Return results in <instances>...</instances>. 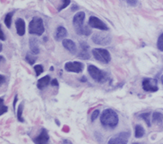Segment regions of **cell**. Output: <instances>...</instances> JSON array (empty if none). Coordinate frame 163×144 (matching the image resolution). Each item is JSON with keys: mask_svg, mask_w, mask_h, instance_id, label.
I'll list each match as a JSON object with an SVG mask.
<instances>
[{"mask_svg": "<svg viewBox=\"0 0 163 144\" xmlns=\"http://www.w3.org/2000/svg\"><path fill=\"white\" fill-rule=\"evenodd\" d=\"M84 19H85V13L80 11L74 14L73 18V24L77 34L89 36L92 34V31L89 29L87 25L84 24Z\"/></svg>", "mask_w": 163, "mask_h": 144, "instance_id": "1", "label": "cell"}, {"mask_svg": "<svg viewBox=\"0 0 163 144\" xmlns=\"http://www.w3.org/2000/svg\"><path fill=\"white\" fill-rule=\"evenodd\" d=\"M118 116L111 108H107L103 110L100 116V123L105 128L113 129L118 124Z\"/></svg>", "mask_w": 163, "mask_h": 144, "instance_id": "2", "label": "cell"}, {"mask_svg": "<svg viewBox=\"0 0 163 144\" xmlns=\"http://www.w3.org/2000/svg\"><path fill=\"white\" fill-rule=\"evenodd\" d=\"M88 72L93 80L99 83H104L108 80V74L93 65H88Z\"/></svg>", "mask_w": 163, "mask_h": 144, "instance_id": "3", "label": "cell"}, {"mask_svg": "<svg viewBox=\"0 0 163 144\" xmlns=\"http://www.w3.org/2000/svg\"><path fill=\"white\" fill-rule=\"evenodd\" d=\"M45 28L43 21L40 17H34L29 24V32L31 34L41 36L44 33Z\"/></svg>", "mask_w": 163, "mask_h": 144, "instance_id": "4", "label": "cell"}, {"mask_svg": "<svg viewBox=\"0 0 163 144\" xmlns=\"http://www.w3.org/2000/svg\"><path fill=\"white\" fill-rule=\"evenodd\" d=\"M93 56L97 61L103 63V64H108L111 60L110 53L104 48H94L93 49Z\"/></svg>", "mask_w": 163, "mask_h": 144, "instance_id": "5", "label": "cell"}, {"mask_svg": "<svg viewBox=\"0 0 163 144\" xmlns=\"http://www.w3.org/2000/svg\"><path fill=\"white\" fill-rule=\"evenodd\" d=\"M92 40L97 45L107 46L111 42V36L105 32H97L93 34Z\"/></svg>", "mask_w": 163, "mask_h": 144, "instance_id": "6", "label": "cell"}, {"mask_svg": "<svg viewBox=\"0 0 163 144\" xmlns=\"http://www.w3.org/2000/svg\"><path fill=\"white\" fill-rule=\"evenodd\" d=\"M130 137V132H122L114 135L111 137L108 144H127L128 140Z\"/></svg>", "mask_w": 163, "mask_h": 144, "instance_id": "7", "label": "cell"}, {"mask_svg": "<svg viewBox=\"0 0 163 144\" xmlns=\"http://www.w3.org/2000/svg\"><path fill=\"white\" fill-rule=\"evenodd\" d=\"M142 89L145 91L148 92H155L158 90V85H157V80L155 79H150L145 78L142 81Z\"/></svg>", "mask_w": 163, "mask_h": 144, "instance_id": "8", "label": "cell"}, {"mask_svg": "<svg viewBox=\"0 0 163 144\" xmlns=\"http://www.w3.org/2000/svg\"><path fill=\"white\" fill-rule=\"evenodd\" d=\"M84 68L83 64H82L81 62H68L65 65V69L66 71L71 72H75V73H79L82 72Z\"/></svg>", "mask_w": 163, "mask_h": 144, "instance_id": "9", "label": "cell"}, {"mask_svg": "<svg viewBox=\"0 0 163 144\" xmlns=\"http://www.w3.org/2000/svg\"><path fill=\"white\" fill-rule=\"evenodd\" d=\"M88 24L92 28L94 29H98L100 31H108V27L107 26V24L96 16H91Z\"/></svg>", "mask_w": 163, "mask_h": 144, "instance_id": "10", "label": "cell"}, {"mask_svg": "<svg viewBox=\"0 0 163 144\" xmlns=\"http://www.w3.org/2000/svg\"><path fill=\"white\" fill-rule=\"evenodd\" d=\"M49 140L48 133L45 129H42L41 132L33 139V142L35 144H47Z\"/></svg>", "mask_w": 163, "mask_h": 144, "instance_id": "11", "label": "cell"}, {"mask_svg": "<svg viewBox=\"0 0 163 144\" xmlns=\"http://www.w3.org/2000/svg\"><path fill=\"white\" fill-rule=\"evenodd\" d=\"M62 44H63V47L66 48V50H68L71 54L74 55V54L77 53V48H76V45H75V43H74L73 40L68 39H63Z\"/></svg>", "mask_w": 163, "mask_h": 144, "instance_id": "12", "label": "cell"}, {"mask_svg": "<svg viewBox=\"0 0 163 144\" xmlns=\"http://www.w3.org/2000/svg\"><path fill=\"white\" fill-rule=\"evenodd\" d=\"M67 36V31L63 26H58L54 33V38L57 41H60L62 39H65V38Z\"/></svg>", "mask_w": 163, "mask_h": 144, "instance_id": "13", "label": "cell"}, {"mask_svg": "<svg viewBox=\"0 0 163 144\" xmlns=\"http://www.w3.org/2000/svg\"><path fill=\"white\" fill-rule=\"evenodd\" d=\"M80 47H81V51L78 54V57H80L82 59H89L91 55L89 53V46L85 43V42H81L80 43Z\"/></svg>", "mask_w": 163, "mask_h": 144, "instance_id": "14", "label": "cell"}, {"mask_svg": "<svg viewBox=\"0 0 163 144\" xmlns=\"http://www.w3.org/2000/svg\"><path fill=\"white\" fill-rule=\"evenodd\" d=\"M15 27H16V31L19 36H23L25 33V22L22 18H18L15 21Z\"/></svg>", "mask_w": 163, "mask_h": 144, "instance_id": "15", "label": "cell"}, {"mask_svg": "<svg viewBox=\"0 0 163 144\" xmlns=\"http://www.w3.org/2000/svg\"><path fill=\"white\" fill-rule=\"evenodd\" d=\"M29 46L30 49L32 51V53H33L35 55L40 53V47H39V41L36 38H31L29 40Z\"/></svg>", "mask_w": 163, "mask_h": 144, "instance_id": "16", "label": "cell"}, {"mask_svg": "<svg viewBox=\"0 0 163 144\" xmlns=\"http://www.w3.org/2000/svg\"><path fill=\"white\" fill-rule=\"evenodd\" d=\"M50 83V76L49 75H46L42 78H40L38 83H37V87L40 89V90H43L45 87H47Z\"/></svg>", "mask_w": 163, "mask_h": 144, "instance_id": "17", "label": "cell"}, {"mask_svg": "<svg viewBox=\"0 0 163 144\" xmlns=\"http://www.w3.org/2000/svg\"><path fill=\"white\" fill-rule=\"evenodd\" d=\"M152 123L161 124L163 123V115L160 112H154L152 114Z\"/></svg>", "mask_w": 163, "mask_h": 144, "instance_id": "18", "label": "cell"}, {"mask_svg": "<svg viewBox=\"0 0 163 144\" xmlns=\"http://www.w3.org/2000/svg\"><path fill=\"white\" fill-rule=\"evenodd\" d=\"M144 129H143V127L142 126V125H140V124H137L136 126H135V137L136 138H142L143 135H144Z\"/></svg>", "mask_w": 163, "mask_h": 144, "instance_id": "19", "label": "cell"}, {"mask_svg": "<svg viewBox=\"0 0 163 144\" xmlns=\"http://www.w3.org/2000/svg\"><path fill=\"white\" fill-rule=\"evenodd\" d=\"M23 104L21 103L18 107V110H17V119L20 122H24V119L23 118Z\"/></svg>", "mask_w": 163, "mask_h": 144, "instance_id": "20", "label": "cell"}, {"mask_svg": "<svg viewBox=\"0 0 163 144\" xmlns=\"http://www.w3.org/2000/svg\"><path fill=\"white\" fill-rule=\"evenodd\" d=\"M13 13H8L6 17H5V24L7 28H10L11 27L12 24V17H13Z\"/></svg>", "mask_w": 163, "mask_h": 144, "instance_id": "21", "label": "cell"}, {"mask_svg": "<svg viewBox=\"0 0 163 144\" xmlns=\"http://www.w3.org/2000/svg\"><path fill=\"white\" fill-rule=\"evenodd\" d=\"M150 116H151V114H150V113H143V114H141V115H140V117L144 120V122L147 124L148 126H151Z\"/></svg>", "mask_w": 163, "mask_h": 144, "instance_id": "22", "label": "cell"}, {"mask_svg": "<svg viewBox=\"0 0 163 144\" xmlns=\"http://www.w3.org/2000/svg\"><path fill=\"white\" fill-rule=\"evenodd\" d=\"M7 107L5 106L4 104V98H0V116L4 115L5 113L7 112Z\"/></svg>", "mask_w": 163, "mask_h": 144, "instance_id": "23", "label": "cell"}, {"mask_svg": "<svg viewBox=\"0 0 163 144\" xmlns=\"http://www.w3.org/2000/svg\"><path fill=\"white\" fill-rule=\"evenodd\" d=\"M71 3V0H61V5L58 7V11H61L65 8H66Z\"/></svg>", "mask_w": 163, "mask_h": 144, "instance_id": "24", "label": "cell"}, {"mask_svg": "<svg viewBox=\"0 0 163 144\" xmlns=\"http://www.w3.org/2000/svg\"><path fill=\"white\" fill-rule=\"evenodd\" d=\"M157 48L160 51H163V33H161L157 41Z\"/></svg>", "mask_w": 163, "mask_h": 144, "instance_id": "25", "label": "cell"}, {"mask_svg": "<svg viewBox=\"0 0 163 144\" xmlns=\"http://www.w3.org/2000/svg\"><path fill=\"white\" fill-rule=\"evenodd\" d=\"M34 71H35V72H36V75H37V76L40 75V74L43 72V71H44L43 66H42L41 65H35Z\"/></svg>", "mask_w": 163, "mask_h": 144, "instance_id": "26", "label": "cell"}, {"mask_svg": "<svg viewBox=\"0 0 163 144\" xmlns=\"http://www.w3.org/2000/svg\"><path fill=\"white\" fill-rule=\"evenodd\" d=\"M25 60L27 61L30 65H34V63L36 62V57L32 56L31 54H27L26 57H25Z\"/></svg>", "mask_w": 163, "mask_h": 144, "instance_id": "27", "label": "cell"}, {"mask_svg": "<svg viewBox=\"0 0 163 144\" xmlns=\"http://www.w3.org/2000/svg\"><path fill=\"white\" fill-rule=\"evenodd\" d=\"M99 115H100V110L99 109H96V110H94L93 111V113L92 114V117H91V120L95 121L96 120V118L99 116Z\"/></svg>", "mask_w": 163, "mask_h": 144, "instance_id": "28", "label": "cell"}, {"mask_svg": "<svg viewBox=\"0 0 163 144\" xmlns=\"http://www.w3.org/2000/svg\"><path fill=\"white\" fill-rule=\"evenodd\" d=\"M125 1L127 3L129 6H134V7L138 5V0H125Z\"/></svg>", "mask_w": 163, "mask_h": 144, "instance_id": "29", "label": "cell"}, {"mask_svg": "<svg viewBox=\"0 0 163 144\" xmlns=\"http://www.w3.org/2000/svg\"><path fill=\"white\" fill-rule=\"evenodd\" d=\"M0 39L1 40H6V36H5V33L2 30V27L0 25Z\"/></svg>", "mask_w": 163, "mask_h": 144, "instance_id": "30", "label": "cell"}, {"mask_svg": "<svg viewBox=\"0 0 163 144\" xmlns=\"http://www.w3.org/2000/svg\"><path fill=\"white\" fill-rule=\"evenodd\" d=\"M51 85L52 86H56V87H58V80L57 79H53L52 81H51Z\"/></svg>", "mask_w": 163, "mask_h": 144, "instance_id": "31", "label": "cell"}, {"mask_svg": "<svg viewBox=\"0 0 163 144\" xmlns=\"http://www.w3.org/2000/svg\"><path fill=\"white\" fill-rule=\"evenodd\" d=\"M5 81H6V78H5V76H3L2 74H0V86L4 83H5Z\"/></svg>", "mask_w": 163, "mask_h": 144, "instance_id": "32", "label": "cell"}, {"mask_svg": "<svg viewBox=\"0 0 163 144\" xmlns=\"http://www.w3.org/2000/svg\"><path fill=\"white\" fill-rule=\"evenodd\" d=\"M63 143L64 144H72V142L70 141H67V140H64L63 141Z\"/></svg>", "mask_w": 163, "mask_h": 144, "instance_id": "33", "label": "cell"}, {"mask_svg": "<svg viewBox=\"0 0 163 144\" xmlns=\"http://www.w3.org/2000/svg\"><path fill=\"white\" fill-rule=\"evenodd\" d=\"M77 9H78V6H73L72 11H74V10H77Z\"/></svg>", "mask_w": 163, "mask_h": 144, "instance_id": "34", "label": "cell"}, {"mask_svg": "<svg viewBox=\"0 0 163 144\" xmlns=\"http://www.w3.org/2000/svg\"><path fill=\"white\" fill-rule=\"evenodd\" d=\"M81 82H83V83H85V82H86V78H85L84 76H83L82 78H81Z\"/></svg>", "mask_w": 163, "mask_h": 144, "instance_id": "35", "label": "cell"}, {"mask_svg": "<svg viewBox=\"0 0 163 144\" xmlns=\"http://www.w3.org/2000/svg\"><path fill=\"white\" fill-rule=\"evenodd\" d=\"M2 49H3V46H2V44L0 43V52L2 51Z\"/></svg>", "mask_w": 163, "mask_h": 144, "instance_id": "36", "label": "cell"}, {"mask_svg": "<svg viewBox=\"0 0 163 144\" xmlns=\"http://www.w3.org/2000/svg\"><path fill=\"white\" fill-rule=\"evenodd\" d=\"M161 83L163 84V75L161 76Z\"/></svg>", "mask_w": 163, "mask_h": 144, "instance_id": "37", "label": "cell"}, {"mask_svg": "<svg viewBox=\"0 0 163 144\" xmlns=\"http://www.w3.org/2000/svg\"><path fill=\"white\" fill-rule=\"evenodd\" d=\"M133 144H142V143H138V142H135V143H133Z\"/></svg>", "mask_w": 163, "mask_h": 144, "instance_id": "38", "label": "cell"}]
</instances>
